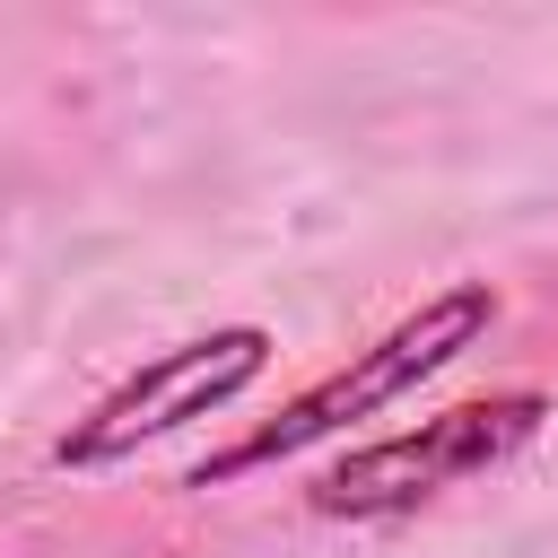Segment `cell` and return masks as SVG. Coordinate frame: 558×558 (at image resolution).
<instances>
[{
  "instance_id": "1",
  "label": "cell",
  "mask_w": 558,
  "mask_h": 558,
  "mask_svg": "<svg viewBox=\"0 0 558 558\" xmlns=\"http://www.w3.org/2000/svg\"><path fill=\"white\" fill-rule=\"evenodd\" d=\"M488 323H497V288H488V279H462V288L427 296V305H418V314H401L375 349H357L349 366H331L323 384H305L270 427H253L244 445H227V453L192 462V480H183V488H227V480H244V471H262V462H288V453H305V445H323V436H340V427H357V418L392 410L410 384H427L436 366H453Z\"/></svg>"
},
{
  "instance_id": "2",
  "label": "cell",
  "mask_w": 558,
  "mask_h": 558,
  "mask_svg": "<svg viewBox=\"0 0 558 558\" xmlns=\"http://www.w3.org/2000/svg\"><path fill=\"white\" fill-rule=\"evenodd\" d=\"M549 427V392H488V401H462V410H436L384 445H357L340 453L323 480H314V514H349V523H375V514H410L480 471H506L532 436Z\"/></svg>"
},
{
  "instance_id": "3",
  "label": "cell",
  "mask_w": 558,
  "mask_h": 558,
  "mask_svg": "<svg viewBox=\"0 0 558 558\" xmlns=\"http://www.w3.org/2000/svg\"><path fill=\"white\" fill-rule=\"evenodd\" d=\"M262 366H270V331H262V323H218V331H201V340H174V349H157L148 366H131L87 418H70V436L52 445V462H61V471H105V462L140 453L148 436H174V427L227 410Z\"/></svg>"
}]
</instances>
